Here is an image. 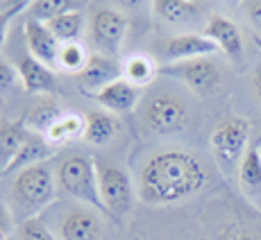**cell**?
I'll return each instance as SVG.
<instances>
[{
  "instance_id": "obj_2",
  "label": "cell",
  "mask_w": 261,
  "mask_h": 240,
  "mask_svg": "<svg viewBox=\"0 0 261 240\" xmlns=\"http://www.w3.org/2000/svg\"><path fill=\"white\" fill-rule=\"evenodd\" d=\"M55 193H57V182L46 163H37V166L21 170L12 186L16 220L23 222L28 218H37L39 211H43L55 199Z\"/></svg>"
},
{
  "instance_id": "obj_1",
  "label": "cell",
  "mask_w": 261,
  "mask_h": 240,
  "mask_svg": "<svg viewBox=\"0 0 261 240\" xmlns=\"http://www.w3.org/2000/svg\"><path fill=\"white\" fill-rule=\"evenodd\" d=\"M212 184L202 157L189 149H162L139 172V197L148 206H170L195 197Z\"/></svg>"
},
{
  "instance_id": "obj_33",
  "label": "cell",
  "mask_w": 261,
  "mask_h": 240,
  "mask_svg": "<svg viewBox=\"0 0 261 240\" xmlns=\"http://www.w3.org/2000/svg\"><path fill=\"white\" fill-rule=\"evenodd\" d=\"M114 3L118 5V7H123V9H129V12H137V9H141L148 0H114ZM152 3V0H150Z\"/></svg>"
},
{
  "instance_id": "obj_28",
  "label": "cell",
  "mask_w": 261,
  "mask_h": 240,
  "mask_svg": "<svg viewBox=\"0 0 261 240\" xmlns=\"http://www.w3.org/2000/svg\"><path fill=\"white\" fill-rule=\"evenodd\" d=\"M16 240H59L41 218H28L16 224Z\"/></svg>"
},
{
  "instance_id": "obj_9",
  "label": "cell",
  "mask_w": 261,
  "mask_h": 240,
  "mask_svg": "<svg viewBox=\"0 0 261 240\" xmlns=\"http://www.w3.org/2000/svg\"><path fill=\"white\" fill-rule=\"evenodd\" d=\"M89 32H91V41L100 54L116 57L120 48H123L125 37H127V18L123 14H118L116 9L102 7L98 12H93Z\"/></svg>"
},
{
  "instance_id": "obj_32",
  "label": "cell",
  "mask_w": 261,
  "mask_h": 240,
  "mask_svg": "<svg viewBox=\"0 0 261 240\" xmlns=\"http://www.w3.org/2000/svg\"><path fill=\"white\" fill-rule=\"evenodd\" d=\"M12 213L5 208V204L0 202V240H7L9 236H12Z\"/></svg>"
},
{
  "instance_id": "obj_20",
  "label": "cell",
  "mask_w": 261,
  "mask_h": 240,
  "mask_svg": "<svg viewBox=\"0 0 261 240\" xmlns=\"http://www.w3.org/2000/svg\"><path fill=\"white\" fill-rule=\"evenodd\" d=\"M84 132H87V118L75 111H68L46 132V141L53 145V147H62V145H66V143L84 138Z\"/></svg>"
},
{
  "instance_id": "obj_10",
  "label": "cell",
  "mask_w": 261,
  "mask_h": 240,
  "mask_svg": "<svg viewBox=\"0 0 261 240\" xmlns=\"http://www.w3.org/2000/svg\"><path fill=\"white\" fill-rule=\"evenodd\" d=\"M123 77V66L116 62V57H107V54H91L89 64L84 66V71L75 75V82L82 96H91L98 93L100 88L109 86L112 82Z\"/></svg>"
},
{
  "instance_id": "obj_37",
  "label": "cell",
  "mask_w": 261,
  "mask_h": 240,
  "mask_svg": "<svg viewBox=\"0 0 261 240\" xmlns=\"http://www.w3.org/2000/svg\"><path fill=\"white\" fill-rule=\"evenodd\" d=\"M225 3H227V5H241L243 0H225Z\"/></svg>"
},
{
  "instance_id": "obj_3",
  "label": "cell",
  "mask_w": 261,
  "mask_h": 240,
  "mask_svg": "<svg viewBox=\"0 0 261 240\" xmlns=\"http://www.w3.org/2000/svg\"><path fill=\"white\" fill-rule=\"evenodd\" d=\"M57 184L66 195L77 199L80 204L93 206L95 211L105 213V204L98 191V172H95V159L87 154H73L64 159L57 170Z\"/></svg>"
},
{
  "instance_id": "obj_11",
  "label": "cell",
  "mask_w": 261,
  "mask_h": 240,
  "mask_svg": "<svg viewBox=\"0 0 261 240\" xmlns=\"http://www.w3.org/2000/svg\"><path fill=\"white\" fill-rule=\"evenodd\" d=\"M59 236L62 240H102L105 224L98 213L84 206H73L59 220Z\"/></svg>"
},
{
  "instance_id": "obj_5",
  "label": "cell",
  "mask_w": 261,
  "mask_h": 240,
  "mask_svg": "<svg viewBox=\"0 0 261 240\" xmlns=\"http://www.w3.org/2000/svg\"><path fill=\"white\" fill-rule=\"evenodd\" d=\"M250 136H252V125L245 118L232 116L216 125L212 132V149L220 170L225 172L239 170L241 159L250 147Z\"/></svg>"
},
{
  "instance_id": "obj_4",
  "label": "cell",
  "mask_w": 261,
  "mask_h": 240,
  "mask_svg": "<svg viewBox=\"0 0 261 240\" xmlns=\"http://www.w3.org/2000/svg\"><path fill=\"white\" fill-rule=\"evenodd\" d=\"M95 172H98V191L109 218L120 220L127 216L134 204V184L127 170L105 159H95Z\"/></svg>"
},
{
  "instance_id": "obj_23",
  "label": "cell",
  "mask_w": 261,
  "mask_h": 240,
  "mask_svg": "<svg viewBox=\"0 0 261 240\" xmlns=\"http://www.w3.org/2000/svg\"><path fill=\"white\" fill-rule=\"evenodd\" d=\"M62 116H64L62 107H59V104L55 102L50 96H46V98L39 100V102L34 104L32 109H30V113L25 116V127H28L30 132H34V134H41V136H46V132Z\"/></svg>"
},
{
  "instance_id": "obj_13",
  "label": "cell",
  "mask_w": 261,
  "mask_h": 240,
  "mask_svg": "<svg viewBox=\"0 0 261 240\" xmlns=\"http://www.w3.org/2000/svg\"><path fill=\"white\" fill-rule=\"evenodd\" d=\"M23 32H25V43H28V50L34 59L43 62L46 66H57V57H59V50H62V43L57 41L53 32H50L48 23H39L28 18L23 25Z\"/></svg>"
},
{
  "instance_id": "obj_8",
  "label": "cell",
  "mask_w": 261,
  "mask_h": 240,
  "mask_svg": "<svg viewBox=\"0 0 261 240\" xmlns=\"http://www.w3.org/2000/svg\"><path fill=\"white\" fill-rule=\"evenodd\" d=\"M225 220L216 222L207 240H261V213L243 204L223 206Z\"/></svg>"
},
{
  "instance_id": "obj_15",
  "label": "cell",
  "mask_w": 261,
  "mask_h": 240,
  "mask_svg": "<svg viewBox=\"0 0 261 240\" xmlns=\"http://www.w3.org/2000/svg\"><path fill=\"white\" fill-rule=\"evenodd\" d=\"M204 37H209L212 41L218 46V50H223L229 59H241L243 54V37L241 29L234 21H229L223 14H212L207 25L202 29Z\"/></svg>"
},
{
  "instance_id": "obj_16",
  "label": "cell",
  "mask_w": 261,
  "mask_h": 240,
  "mask_svg": "<svg viewBox=\"0 0 261 240\" xmlns=\"http://www.w3.org/2000/svg\"><path fill=\"white\" fill-rule=\"evenodd\" d=\"M18 77H21V84L28 93L32 96H48V93L55 91V73L53 68L46 66L43 62L34 59L32 54L21 59L18 64Z\"/></svg>"
},
{
  "instance_id": "obj_36",
  "label": "cell",
  "mask_w": 261,
  "mask_h": 240,
  "mask_svg": "<svg viewBox=\"0 0 261 240\" xmlns=\"http://www.w3.org/2000/svg\"><path fill=\"white\" fill-rule=\"evenodd\" d=\"M9 7H12V0H0V12H5Z\"/></svg>"
},
{
  "instance_id": "obj_34",
  "label": "cell",
  "mask_w": 261,
  "mask_h": 240,
  "mask_svg": "<svg viewBox=\"0 0 261 240\" xmlns=\"http://www.w3.org/2000/svg\"><path fill=\"white\" fill-rule=\"evenodd\" d=\"M252 86H254V91H257V96H259V100H261V64H257V66H254Z\"/></svg>"
},
{
  "instance_id": "obj_26",
  "label": "cell",
  "mask_w": 261,
  "mask_h": 240,
  "mask_svg": "<svg viewBox=\"0 0 261 240\" xmlns=\"http://www.w3.org/2000/svg\"><path fill=\"white\" fill-rule=\"evenodd\" d=\"M82 25H84V16L82 12H66L62 16L53 18L48 21V27L50 32L57 37L59 43H71V41H77L80 32H82Z\"/></svg>"
},
{
  "instance_id": "obj_21",
  "label": "cell",
  "mask_w": 261,
  "mask_h": 240,
  "mask_svg": "<svg viewBox=\"0 0 261 240\" xmlns=\"http://www.w3.org/2000/svg\"><path fill=\"white\" fill-rule=\"evenodd\" d=\"M120 123L116 113L109 111H91L87 116V132H84V141L89 145H107L114 141L118 134Z\"/></svg>"
},
{
  "instance_id": "obj_27",
  "label": "cell",
  "mask_w": 261,
  "mask_h": 240,
  "mask_svg": "<svg viewBox=\"0 0 261 240\" xmlns=\"http://www.w3.org/2000/svg\"><path fill=\"white\" fill-rule=\"evenodd\" d=\"M89 59H91V54H89V50L80 41L62 43V50H59V57H57V66L66 73L80 75L84 71V66L89 64Z\"/></svg>"
},
{
  "instance_id": "obj_30",
  "label": "cell",
  "mask_w": 261,
  "mask_h": 240,
  "mask_svg": "<svg viewBox=\"0 0 261 240\" xmlns=\"http://www.w3.org/2000/svg\"><path fill=\"white\" fill-rule=\"evenodd\" d=\"M241 7H243L248 21L252 23L254 27L261 29V0H243V3H241Z\"/></svg>"
},
{
  "instance_id": "obj_18",
  "label": "cell",
  "mask_w": 261,
  "mask_h": 240,
  "mask_svg": "<svg viewBox=\"0 0 261 240\" xmlns=\"http://www.w3.org/2000/svg\"><path fill=\"white\" fill-rule=\"evenodd\" d=\"M239 177V188L243 193V197L252 199L261 195V147L257 143H250V147L245 149L243 159L239 163L237 170Z\"/></svg>"
},
{
  "instance_id": "obj_12",
  "label": "cell",
  "mask_w": 261,
  "mask_h": 240,
  "mask_svg": "<svg viewBox=\"0 0 261 240\" xmlns=\"http://www.w3.org/2000/svg\"><path fill=\"white\" fill-rule=\"evenodd\" d=\"M89 98L95 100L105 111L123 116V113H132L134 109H137L141 91H139V86H134L132 82H127L125 77H120V79H116V82L109 84V86L100 88L98 93H91Z\"/></svg>"
},
{
  "instance_id": "obj_24",
  "label": "cell",
  "mask_w": 261,
  "mask_h": 240,
  "mask_svg": "<svg viewBox=\"0 0 261 240\" xmlns=\"http://www.w3.org/2000/svg\"><path fill=\"white\" fill-rule=\"evenodd\" d=\"M157 75H159V66L148 54H132V57H127L123 64V77L139 88L148 86Z\"/></svg>"
},
{
  "instance_id": "obj_38",
  "label": "cell",
  "mask_w": 261,
  "mask_h": 240,
  "mask_svg": "<svg viewBox=\"0 0 261 240\" xmlns=\"http://www.w3.org/2000/svg\"><path fill=\"white\" fill-rule=\"evenodd\" d=\"M254 143H257V145H259V147H261V129H259V136H257V138H254Z\"/></svg>"
},
{
  "instance_id": "obj_6",
  "label": "cell",
  "mask_w": 261,
  "mask_h": 240,
  "mask_svg": "<svg viewBox=\"0 0 261 240\" xmlns=\"http://www.w3.org/2000/svg\"><path fill=\"white\" fill-rule=\"evenodd\" d=\"M143 125L154 136H173L189 127V107L170 93H154L143 104Z\"/></svg>"
},
{
  "instance_id": "obj_31",
  "label": "cell",
  "mask_w": 261,
  "mask_h": 240,
  "mask_svg": "<svg viewBox=\"0 0 261 240\" xmlns=\"http://www.w3.org/2000/svg\"><path fill=\"white\" fill-rule=\"evenodd\" d=\"M18 14H21V9H16V7H9V9H5V12H0V48H3L5 41H7L9 23H12V18L18 16Z\"/></svg>"
},
{
  "instance_id": "obj_29",
  "label": "cell",
  "mask_w": 261,
  "mask_h": 240,
  "mask_svg": "<svg viewBox=\"0 0 261 240\" xmlns=\"http://www.w3.org/2000/svg\"><path fill=\"white\" fill-rule=\"evenodd\" d=\"M18 82H21V77H18V68H14L7 59L0 57V93L14 88Z\"/></svg>"
},
{
  "instance_id": "obj_19",
  "label": "cell",
  "mask_w": 261,
  "mask_h": 240,
  "mask_svg": "<svg viewBox=\"0 0 261 240\" xmlns=\"http://www.w3.org/2000/svg\"><path fill=\"white\" fill-rule=\"evenodd\" d=\"M55 149H57V147H53V145L46 141V136L30 132L28 138H25V143L21 145V149H18L16 159H14L12 166H9L7 174H12L14 170H16V172H21V170L30 168V166H37V163H46L48 159L55 154Z\"/></svg>"
},
{
  "instance_id": "obj_7",
  "label": "cell",
  "mask_w": 261,
  "mask_h": 240,
  "mask_svg": "<svg viewBox=\"0 0 261 240\" xmlns=\"http://www.w3.org/2000/svg\"><path fill=\"white\" fill-rule=\"evenodd\" d=\"M159 75L179 79L195 96H209L220 86V68L207 57L159 66Z\"/></svg>"
},
{
  "instance_id": "obj_22",
  "label": "cell",
  "mask_w": 261,
  "mask_h": 240,
  "mask_svg": "<svg viewBox=\"0 0 261 240\" xmlns=\"http://www.w3.org/2000/svg\"><path fill=\"white\" fill-rule=\"evenodd\" d=\"M152 12L166 23H191L200 16V5L195 0H152Z\"/></svg>"
},
{
  "instance_id": "obj_25",
  "label": "cell",
  "mask_w": 261,
  "mask_h": 240,
  "mask_svg": "<svg viewBox=\"0 0 261 240\" xmlns=\"http://www.w3.org/2000/svg\"><path fill=\"white\" fill-rule=\"evenodd\" d=\"M80 5H82L80 0H32V5L28 7V14L32 21L48 23L66 12H77Z\"/></svg>"
},
{
  "instance_id": "obj_17",
  "label": "cell",
  "mask_w": 261,
  "mask_h": 240,
  "mask_svg": "<svg viewBox=\"0 0 261 240\" xmlns=\"http://www.w3.org/2000/svg\"><path fill=\"white\" fill-rule=\"evenodd\" d=\"M30 129L25 127V118L0 123V177L7 174L12 161L16 159L18 149L28 138Z\"/></svg>"
},
{
  "instance_id": "obj_35",
  "label": "cell",
  "mask_w": 261,
  "mask_h": 240,
  "mask_svg": "<svg viewBox=\"0 0 261 240\" xmlns=\"http://www.w3.org/2000/svg\"><path fill=\"white\" fill-rule=\"evenodd\" d=\"M30 5H32V0H12V7H16V9H28Z\"/></svg>"
},
{
  "instance_id": "obj_14",
  "label": "cell",
  "mask_w": 261,
  "mask_h": 240,
  "mask_svg": "<svg viewBox=\"0 0 261 240\" xmlns=\"http://www.w3.org/2000/svg\"><path fill=\"white\" fill-rule=\"evenodd\" d=\"M218 52V46L204 34L184 32L177 37H170L166 41V57L170 64L189 62V59H202L209 54Z\"/></svg>"
}]
</instances>
